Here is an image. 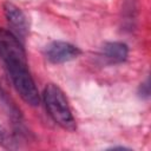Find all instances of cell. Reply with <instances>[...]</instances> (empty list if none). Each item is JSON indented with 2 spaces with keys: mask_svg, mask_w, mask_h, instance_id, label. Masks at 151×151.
<instances>
[{
  "mask_svg": "<svg viewBox=\"0 0 151 151\" xmlns=\"http://www.w3.org/2000/svg\"><path fill=\"white\" fill-rule=\"evenodd\" d=\"M0 144L5 147H11L12 145V142H11V138L7 133V131L0 125Z\"/></svg>",
  "mask_w": 151,
  "mask_h": 151,
  "instance_id": "cell-6",
  "label": "cell"
},
{
  "mask_svg": "<svg viewBox=\"0 0 151 151\" xmlns=\"http://www.w3.org/2000/svg\"><path fill=\"white\" fill-rule=\"evenodd\" d=\"M138 93H139V96L142 98H149V96H150V83H149V79H146L144 83L140 84Z\"/></svg>",
  "mask_w": 151,
  "mask_h": 151,
  "instance_id": "cell-7",
  "label": "cell"
},
{
  "mask_svg": "<svg viewBox=\"0 0 151 151\" xmlns=\"http://www.w3.org/2000/svg\"><path fill=\"white\" fill-rule=\"evenodd\" d=\"M42 100L50 117L54 123H57L64 130H76L77 124L72 110L68 105L65 93L59 86L55 84H47L42 92Z\"/></svg>",
  "mask_w": 151,
  "mask_h": 151,
  "instance_id": "cell-1",
  "label": "cell"
},
{
  "mask_svg": "<svg viewBox=\"0 0 151 151\" xmlns=\"http://www.w3.org/2000/svg\"><path fill=\"white\" fill-rule=\"evenodd\" d=\"M79 47L66 41H52L45 48V57L52 64H64L80 55Z\"/></svg>",
  "mask_w": 151,
  "mask_h": 151,
  "instance_id": "cell-3",
  "label": "cell"
},
{
  "mask_svg": "<svg viewBox=\"0 0 151 151\" xmlns=\"http://www.w3.org/2000/svg\"><path fill=\"white\" fill-rule=\"evenodd\" d=\"M0 59L7 73L28 68L26 52L20 39L12 32L0 28Z\"/></svg>",
  "mask_w": 151,
  "mask_h": 151,
  "instance_id": "cell-2",
  "label": "cell"
},
{
  "mask_svg": "<svg viewBox=\"0 0 151 151\" xmlns=\"http://www.w3.org/2000/svg\"><path fill=\"white\" fill-rule=\"evenodd\" d=\"M100 55L111 64H120L127 59L129 47L122 41H109L103 45Z\"/></svg>",
  "mask_w": 151,
  "mask_h": 151,
  "instance_id": "cell-5",
  "label": "cell"
},
{
  "mask_svg": "<svg viewBox=\"0 0 151 151\" xmlns=\"http://www.w3.org/2000/svg\"><path fill=\"white\" fill-rule=\"evenodd\" d=\"M4 13L12 32L19 39H24L28 33V20L25 13L9 1L4 4Z\"/></svg>",
  "mask_w": 151,
  "mask_h": 151,
  "instance_id": "cell-4",
  "label": "cell"
}]
</instances>
